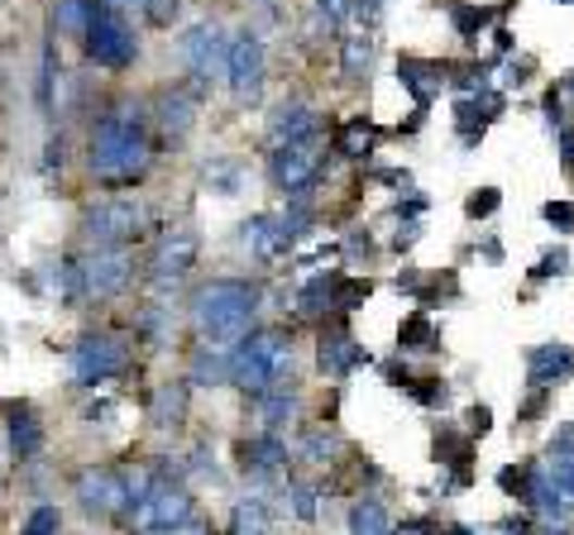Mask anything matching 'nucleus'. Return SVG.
<instances>
[{
  "label": "nucleus",
  "instance_id": "obj_16",
  "mask_svg": "<svg viewBox=\"0 0 574 535\" xmlns=\"http://www.w3.org/2000/svg\"><path fill=\"white\" fill-rule=\"evenodd\" d=\"M398 77H402V87L416 96V105H426V101H436L440 87H446V67L440 63H430V58H402L398 63Z\"/></svg>",
  "mask_w": 574,
  "mask_h": 535
},
{
  "label": "nucleus",
  "instance_id": "obj_46",
  "mask_svg": "<svg viewBox=\"0 0 574 535\" xmlns=\"http://www.w3.org/2000/svg\"><path fill=\"white\" fill-rule=\"evenodd\" d=\"M398 535H426L422 526H407V531H398Z\"/></svg>",
  "mask_w": 574,
  "mask_h": 535
},
{
  "label": "nucleus",
  "instance_id": "obj_32",
  "mask_svg": "<svg viewBox=\"0 0 574 535\" xmlns=\"http://www.w3.org/2000/svg\"><path fill=\"white\" fill-rule=\"evenodd\" d=\"M292 411H297V397L292 393H278V387H273V393H263V416H269V425L287 421Z\"/></svg>",
  "mask_w": 574,
  "mask_h": 535
},
{
  "label": "nucleus",
  "instance_id": "obj_22",
  "mask_svg": "<svg viewBox=\"0 0 574 535\" xmlns=\"http://www.w3.org/2000/svg\"><path fill=\"white\" fill-rule=\"evenodd\" d=\"M91 15H96V0H58L53 24L63 34H87L91 29Z\"/></svg>",
  "mask_w": 574,
  "mask_h": 535
},
{
  "label": "nucleus",
  "instance_id": "obj_25",
  "mask_svg": "<svg viewBox=\"0 0 574 535\" xmlns=\"http://www.w3.org/2000/svg\"><path fill=\"white\" fill-rule=\"evenodd\" d=\"M398 345H402V349H436V325H430V315H426V311L407 315Z\"/></svg>",
  "mask_w": 574,
  "mask_h": 535
},
{
  "label": "nucleus",
  "instance_id": "obj_30",
  "mask_svg": "<svg viewBox=\"0 0 574 535\" xmlns=\"http://www.w3.org/2000/svg\"><path fill=\"white\" fill-rule=\"evenodd\" d=\"M488 20H494V10H488V5H454V29H460L464 39L484 29Z\"/></svg>",
  "mask_w": 574,
  "mask_h": 535
},
{
  "label": "nucleus",
  "instance_id": "obj_41",
  "mask_svg": "<svg viewBox=\"0 0 574 535\" xmlns=\"http://www.w3.org/2000/svg\"><path fill=\"white\" fill-rule=\"evenodd\" d=\"M144 15H149L153 24H167L177 15V0H149V10H144Z\"/></svg>",
  "mask_w": 574,
  "mask_h": 535
},
{
  "label": "nucleus",
  "instance_id": "obj_4",
  "mask_svg": "<svg viewBox=\"0 0 574 535\" xmlns=\"http://www.w3.org/2000/svg\"><path fill=\"white\" fill-rule=\"evenodd\" d=\"M87 53H91V63H101V67H129V63H135V53H139V43H135V34H129L125 15H120L115 5H105V0L96 5V15H91Z\"/></svg>",
  "mask_w": 574,
  "mask_h": 535
},
{
  "label": "nucleus",
  "instance_id": "obj_18",
  "mask_svg": "<svg viewBox=\"0 0 574 535\" xmlns=\"http://www.w3.org/2000/svg\"><path fill=\"white\" fill-rule=\"evenodd\" d=\"M340 67H345V82H364L374 72V34L359 29V34H345L340 39Z\"/></svg>",
  "mask_w": 574,
  "mask_h": 535
},
{
  "label": "nucleus",
  "instance_id": "obj_3",
  "mask_svg": "<svg viewBox=\"0 0 574 535\" xmlns=\"http://www.w3.org/2000/svg\"><path fill=\"white\" fill-rule=\"evenodd\" d=\"M287 369H292V345L278 335V331H259V335H245L239 349L230 354V378L245 387V393H273Z\"/></svg>",
  "mask_w": 574,
  "mask_h": 535
},
{
  "label": "nucleus",
  "instance_id": "obj_9",
  "mask_svg": "<svg viewBox=\"0 0 574 535\" xmlns=\"http://www.w3.org/2000/svg\"><path fill=\"white\" fill-rule=\"evenodd\" d=\"M273 177H278V187L287 197H302L311 182L321 177V144H283L278 153H273Z\"/></svg>",
  "mask_w": 574,
  "mask_h": 535
},
{
  "label": "nucleus",
  "instance_id": "obj_13",
  "mask_svg": "<svg viewBox=\"0 0 574 535\" xmlns=\"http://www.w3.org/2000/svg\"><path fill=\"white\" fill-rule=\"evenodd\" d=\"M77 273H82V287H87L91 297H115V291L129 283V259L120 249H96Z\"/></svg>",
  "mask_w": 574,
  "mask_h": 535
},
{
  "label": "nucleus",
  "instance_id": "obj_24",
  "mask_svg": "<svg viewBox=\"0 0 574 535\" xmlns=\"http://www.w3.org/2000/svg\"><path fill=\"white\" fill-rule=\"evenodd\" d=\"M159 125L167 134H187L191 129V101H187V96H163V101H159Z\"/></svg>",
  "mask_w": 574,
  "mask_h": 535
},
{
  "label": "nucleus",
  "instance_id": "obj_7",
  "mask_svg": "<svg viewBox=\"0 0 574 535\" xmlns=\"http://www.w3.org/2000/svg\"><path fill=\"white\" fill-rule=\"evenodd\" d=\"M125 345L115 335H87L77 349H72V378L77 383H105L115 373H125Z\"/></svg>",
  "mask_w": 574,
  "mask_h": 535
},
{
  "label": "nucleus",
  "instance_id": "obj_17",
  "mask_svg": "<svg viewBox=\"0 0 574 535\" xmlns=\"http://www.w3.org/2000/svg\"><path fill=\"white\" fill-rule=\"evenodd\" d=\"M364 359V349L354 345L345 331H330V335H321V349H316V363H321V373H330V378H345V373L354 369V363Z\"/></svg>",
  "mask_w": 574,
  "mask_h": 535
},
{
  "label": "nucleus",
  "instance_id": "obj_21",
  "mask_svg": "<svg viewBox=\"0 0 574 535\" xmlns=\"http://www.w3.org/2000/svg\"><path fill=\"white\" fill-rule=\"evenodd\" d=\"M10 445H15V455L20 459H29V455H39V445H43V431H39V421L29 416V411H10Z\"/></svg>",
  "mask_w": 574,
  "mask_h": 535
},
{
  "label": "nucleus",
  "instance_id": "obj_39",
  "mask_svg": "<svg viewBox=\"0 0 574 535\" xmlns=\"http://www.w3.org/2000/svg\"><path fill=\"white\" fill-rule=\"evenodd\" d=\"M546 221L556 225V229H574V206L570 201H550L546 206Z\"/></svg>",
  "mask_w": 574,
  "mask_h": 535
},
{
  "label": "nucleus",
  "instance_id": "obj_45",
  "mask_svg": "<svg viewBox=\"0 0 574 535\" xmlns=\"http://www.w3.org/2000/svg\"><path fill=\"white\" fill-rule=\"evenodd\" d=\"M167 535H207L201 526H177V531H167Z\"/></svg>",
  "mask_w": 574,
  "mask_h": 535
},
{
  "label": "nucleus",
  "instance_id": "obj_8",
  "mask_svg": "<svg viewBox=\"0 0 574 535\" xmlns=\"http://www.w3.org/2000/svg\"><path fill=\"white\" fill-rule=\"evenodd\" d=\"M225 77H230V91L239 96V101H254V96L263 91V43H259V34H239V39H230Z\"/></svg>",
  "mask_w": 574,
  "mask_h": 535
},
{
  "label": "nucleus",
  "instance_id": "obj_14",
  "mask_svg": "<svg viewBox=\"0 0 574 535\" xmlns=\"http://www.w3.org/2000/svg\"><path fill=\"white\" fill-rule=\"evenodd\" d=\"M316 129H321V115L311 111V105H302V101H287V105H278L273 111V120H269V139L278 144H311L316 139Z\"/></svg>",
  "mask_w": 574,
  "mask_h": 535
},
{
  "label": "nucleus",
  "instance_id": "obj_27",
  "mask_svg": "<svg viewBox=\"0 0 574 535\" xmlns=\"http://www.w3.org/2000/svg\"><path fill=\"white\" fill-rule=\"evenodd\" d=\"M340 153H345V158H364V153H374V129H369L364 120H350V125L340 129Z\"/></svg>",
  "mask_w": 574,
  "mask_h": 535
},
{
  "label": "nucleus",
  "instance_id": "obj_15",
  "mask_svg": "<svg viewBox=\"0 0 574 535\" xmlns=\"http://www.w3.org/2000/svg\"><path fill=\"white\" fill-rule=\"evenodd\" d=\"M225 53H230V43L221 39V29H215V24H197V29H187L183 58L191 63V72H197V77H211V72L225 63Z\"/></svg>",
  "mask_w": 574,
  "mask_h": 535
},
{
  "label": "nucleus",
  "instance_id": "obj_42",
  "mask_svg": "<svg viewBox=\"0 0 574 535\" xmlns=\"http://www.w3.org/2000/svg\"><path fill=\"white\" fill-rule=\"evenodd\" d=\"M560 163H565V173H574V125L560 129Z\"/></svg>",
  "mask_w": 574,
  "mask_h": 535
},
{
  "label": "nucleus",
  "instance_id": "obj_23",
  "mask_svg": "<svg viewBox=\"0 0 574 535\" xmlns=\"http://www.w3.org/2000/svg\"><path fill=\"white\" fill-rule=\"evenodd\" d=\"M245 459H249V464H254L259 473H269V469H278L283 459H287V449H283L278 435H259V440L245 445Z\"/></svg>",
  "mask_w": 574,
  "mask_h": 535
},
{
  "label": "nucleus",
  "instance_id": "obj_19",
  "mask_svg": "<svg viewBox=\"0 0 574 535\" xmlns=\"http://www.w3.org/2000/svg\"><path fill=\"white\" fill-rule=\"evenodd\" d=\"M498 111H502V96L498 91H478V96H470V101H460V134H464V139H478L484 125Z\"/></svg>",
  "mask_w": 574,
  "mask_h": 535
},
{
  "label": "nucleus",
  "instance_id": "obj_44",
  "mask_svg": "<svg viewBox=\"0 0 574 535\" xmlns=\"http://www.w3.org/2000/svg\"><path fill=\"white\" fill-rule=\"evenodd\" d=\"M105 5H115V10H149V0H105Z\"/></svg>",
  "mask_w": 574,
  "mask_h": 535
},
{
  "label": "nucleus",
  "instance_id": "obj_33",
  "mask_svg": "<svg viewBox=\"0 0 574 535\" xmlns=\"http://www.w3.org/2000/svg\"><path fill=\"white\" fill-rule=\"evenodd\" d=\"M58 526H63L58 507H34L29 521H24V535H58Z\"/></svg>",
  "mask_w": 574,
  "mask_h": 535
},
{
  "label": "nucleus",
  "instance_id": "obj_40",
  "mask_svg": "<svg viewBox=\"0 0 574 535\" xmlns=\"http://www.w3.org/2000/svg\"><path fill=\"white\" fill-rule=\"evenodd\" d=\"M316 10H321V20L335 29V24H345V15H350V0H316Z\"/></svg>",
  "mask_w": 574,
  "mask_h": 535
},
{
  "label": "nucleus",
  "instance_id": "obj_20",
  "mask_svg": "<svg viewBox=\"0 0 574 535\" xmlns=\"http://www.w3.org/2000/svg\"><path fill=\"white\" fill-rule=\"evenodd\" d=\"M350 535H392V517L378 497H359L350 507Z\"/></svg>",
  "mask_w": 574,
  "mask_h": 535
},
{
  "label": "nucleus",
  "instance_id": "obj_29",
  "mask_svg": "<svg viewBox=\"0 0 574 535\" xmlns=\"http://www.w3.org/2000/svg\"><path fill=\"white\" fill-rule=\"evenodd\" d=\"M546 478H550V488L574 507V459H550L546 455Z\"/></svg>",
  "mask_w": 574,
  "mask_h": 535
},
{
  "label": "nucleus",
  "instance_id": "obj_35",
  "mask_svg": "<svg viewBox=\"0 0 574 535\" xmlns=\"http://www.w3.org/2000/svg\"><path fill=\"white\" fill-rule=\"evenodd\" d=\"M330 449H335V440H330L326 431H311V435H307V445H302V455L311 459V464H326Z\"/></svg>",
  "mask_w": 574,
  "mask_h": 535
},
{
  "label": "nucleus",
  "instance_id": "obj_5",
  "mask_svg": "<svg viewBox=\"0 0 574 535\" xmlns=\"http://www.w3.org/2000/svg\"><path fill=\"white\" fill-rule=\"evenodd\" d=\"M135 502H139L135 507L139 531H177L191 517V497L183 488H173V483H149Z\"/></svg>",
  "mask_w": 574,
  "mask_h": 535
},
{
  "label": "nucleus",
  "instance_id": "obj_26",
  "mask_svg": "<svg viewBox=\"0 0 574 535\" xmlns=\"http://www.w3.org/2000/svg\"><path fill=\"white\" fill-rule=\"evenodd\" d=\"M183 411H187V387L183 383L163 387L159 401H153V421H159V425H177V421H183Z\"/></svg>",
  "mask_w": 574,
  "mask_h": 535
},
{
  "label": "nucleus",
  "instance_id": "obj_1",
  "mask_svg": "<svg viewBox=\"0 0 574 535\" xmlns=\"http://www.w3.org/2000/svg\"><path fill=\"white\" fill-rule=\"evenodd\" d=\"M254 301L259 291L249 283H235V277H215L191 297V321L207 345L225 349V345H239L249 335V321H254Z\"/></svg>",
  "mask_w": 574,
  "mask_h": 535
},
{
  "label": "nucleus",
  "instance_id": "obj_31",
  "mask_svg": "<svg viewBox=\"0 0 574 535\" xmlns=\"http://www.w3.org/2000/svg\"><path fill=\"white\" fill-rule=\"evenodd\" d=\"M369 283H359V277H340V283H335V307L340 311H354L359 301H369Z\"/></svg>",
  "mask_w": 574,
  "mask_h": 535
},
{
  "label": "nucleus",
  "instance_id": "obj_6",
  "mask_svg": "<svg viewBox=\"0 0 574 535\" xmlns=\"http://www.w3.org/2000/svg\"><path fill=\"white\" fill-rule=\"evenodd\" d=\"M82 225H87L91 245L115 249V245H125V239H135L144 229V206L139 201H101V206H91Z\"/></svg>",
  "mask_w": 574,
  "mask_h": 535
},
{
  "label": "nucleus",
  "instance_id": "obj_36",
  "mask_svg": "<svg viewBox=\"0 0 574 535\" xmlns=\"http://www.w3.org/2000/svg\"><path fill=\"white\" fill-rule=\"evenodd\" d=\"M560 273H570V253H565V249L546 253V259L536 263V273H532V277H560Z\"/></svg>",
  "mask_w": 574,
  "mask_h": 535
},
{
  "label": "nucleus",
  "instance_id": "obj_43",
  "mask_svg": "<svg viewBox=\"0 0 574 535\" xmlns=\"http://www.w3.org/2000/svg\"><path fill=\"white\" fill-rule=\"evenodd\" d=\"M488 421H494V411H488V407H474V411H470V431L484 435V431H488Z\"/></svg>",
  "mask_w": 574,
  "mask_h": 535
},
{
  "label": "nucleus",
  "instance_id": "obj_34",
  "mask_svg": "<svg viewBox=\"0 0 574 535\" xmlns=\"http://www.w3.org/2000/svg\"><path fill=\"white\" fill-rule=\"evenodd\" d=\"M498 201H502V197H498V187H478L474 197L464 201V211H470L474 221H478V215H494V211H498Z\"/></svg>",
  "mask_w": 574,
  "mask_h": 535
},
{
  "label": "nucleus",
  "instance_id": "obj_2",
  "mask_svg": "<svg viewBox=\"0 0 574 535\" xmlns=\"http://www.w3.org/2000/svg\"><path fill=\"white\" fill-rule=\"evenodd\" d=\"M144 167H149V139L139 134V120L125 111L105 115L91 134V173L125 182V177H139Z\"/></svg>",
  "mask_w": 574,
  "mask_h": 535
},
{
  "label": "nucleus",
  "instance_id": "obj_37",
  "mask_svg": "<svg viewBox=\"0 0 574 535\" xmlns=\"http://www.w3.org/2000/svg\"><path fill=\"white\" fill-rule=\"evenodd\" d=\"M550 459H574V421H565L550 440Z\"/></svg>",
  "mask_w": 574,
  "mask_h": 535
},
{
  "label": "nucleus",
  "instance_id": "obj_11",
  "mask_svg": "<svg viewBox=\"0 0 574 535\" xmlns=\"http://www.w3.org/2000/svg\"><path fill=\"white\" fill-rule=\"evenodd\" d=\"M77 497H82V507H87L91 517H115V512H125L135 493H129L111 469H87L77 478Z\"/></svg>",
  "mask_w": 574,
  "mask_h": 535
},
{
  "label": "nucleus",
  "instance_id": "obj_28",
  "mask_svg": "<svg viewBox=\"0 0 574 535\" xmlns=\"http://www.w3.org/2000/svg\"><path fill=\"white\" fill-rule=\"evenodd\" d=\"M235 535H269V512H263V502H239L235 507Z\"/></svg>",
  "mask_w": 574,
  "mask_h": 535
},
{
  "label": "nucleus",
  "instance_id": "obj_10",
  "mask_svg": "<svg viewBox=\"0 0 574 535\" xmlns=\"http://www.w3.org/2000/svg\"><path fill=\"white\" fill-rule=\"evenodd\" d=\"M197 235L191 229H173V235H163V245L153 249V263H149V277L153 287H177L183 277L191 273V263H197Z\"/></svg>",
  "mask_w": 574,
  "mask_h": 535
},
{
  "label": "nucleus",
  "instance_id": "obj_38",
  "mask_svg": "<svg viewBox=\"0 0 574 535\" xmlns=\"http://www.w3.org/2000/svg\"><path fill=\"white\" fill-rule=\"evenodd\" d=\"M292 512L302 517V521H311V517H316V493H311L307 483H297V488H292Z\"/></svg>",
  "mask_w": 574,
  "mask_h": 535
},
{
  "label": "nucleus",
  "instance_id": "obj_12",
  "mask_svg": "<svg viewBox=\"0 0 574 535\" xmlns=\"http://www.w3.org/2000/svg\"><path fill=\"white\" fill-rule=\"evenodd\" d=\"M574 373V349L560 345V339H550V345H536L532 354H526V383L536 387V393H550L556 383H565Z\"/></svg>",
  "mask_w": 574,
  "mask_h": 535
},
{
  "label": "nucleus",
  "instance_id": "obj_47",
  "mask_svg": "<svg viewBox=\"0 0 574 535\" xmlns=\"http://www.w3.org/2000/svg\"><path fill=\"white\" fill-rule=\"evenodd\" d=\"M560 5H574V0H560Z\"/></svg>",
  "mask_w": 574,
  "mask_h": 535
}]
</instances>
